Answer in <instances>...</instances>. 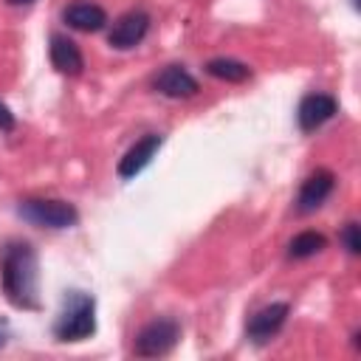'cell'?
Returning a JSON list of instances; mask_svg holds the SVG:
<instances>
[{"mask_svg": "<svg viewBox=\"0 0 361 361\" xmlns=\"http://www.w3.org/2000/svg\"><path fill=\"white\" fill-rule=\"evenodd\" d=\"M0 285L6 299L20 310H39L37 251L25 240H8L0 251Z\"/></svg>", "mask_w": 361, "mask_h": 361, "instance_id": "cell-1", "label": "cell"}, {"mask_svg": "<svg viewBox=\"0 0 361 361\" xmlns=\"http://www.w3.org/2000/svg\"><path fill=\"white\" fill-rule=\"evenodd\" d=\"M96 333V299L85 290H71L54 322V336L59 341H85Z\"/></svg>", "mask_w": 361, "mask_h": 361, "instance_id": "cell-2", "label": "cell"}, {"mask_svg": "<svg viewBox=\"0 0 361 361\" xmlns=\"http://www.w3.org/2000/svg\"><path fill=\"white\" fill-rule=\"evenodd\" d=\"M17 214L37 228H71L79 223L76 206L54 197H25L17 206Z\"/></svg>", "mask_w": 361, "mask_h": 361, "instance_id": "cell-3", "label": "cell"}, {"mask_svg": "<svg viewBox=\"0 0 361 361\" xmlns=\"http://www.w3.org/2000/svg\"><path fill=\"white\" fill-rule=\"evenodd\" d=\"M178 341H180V324L169 316H161L138 330L133 353L138 358H158V355H166Z\"/></svg>", "mask_w": 361, "mask_h": 361, "instance_id": "cell-4", "label": "cell"}, {"mask_svg": "<svg viewBox=\"0 0 361 361\" xmlns=\"http://www.w3.org/2000/svg\"><path fill=\"white\" fill-rule=\"evenodd\" d=\"M288 313H290L288 302H271V305H265L262 310H257V313L248 319V324H245L248 338H251L254 344H265V341H271V338L285 327Z\"/></svg>", "mask_w": 361, "mask_h": 361, "instance_id": "cell-5", "label": "cell"}, {"mask_svg": "<svg viewBox=\"0 0 361 361\" xmlns=\"http://www.w3.org/2000/svg\"><path fill=\"white\" fill-rule=\"evenodd\" d=\"M147 31H149V14L141 11V8H135V11L121 14L113 23V28L107 34V42L113 48H118V51H130V48H135L147 37Z\"/></svg>", "mask_w": 361, "mask_h": 361, "instance_id": "cell-6", "label": "cell"}, {"mask_svg": "<svg viewBox=\"0 0 361 361\" xmlns=\"http://www.w3.org/2000/svg\"><path fill=\"white\" fill-rule=\"evenodd\" d=\"M336 113H338V102H336L330 93H307V96L299 102L296 121H299V130H302V133H313V130H319L322 124H327Z\"/></svg>", "mask_w": 361, "mask_h": 361, "instance_id": "cell-7", "label": "cell"}, {"mask_svg": "<svg viewBox=\"0 0 361 361\" xmlns=\"http://www.w3.org/2000/svg\"><path fill=\"white\" fill-rule=\"evenodd\" d=\"M152 87L161 96H166V99H189V96H195L200 90L197 87V79L183 65H166V68H161L152 76Z\"/></svg>", "mask_w": 361, "mask_h": 361, "instance_id": "cell-8", "label": "cell"}, {"mask_svg": "<svg viewBox=\"0 0 361 361\" xmlns=\"http://www.w3.org/2000/svg\"><path fill=\"white\" fill-rule=\"evenodd\" d=\"M336 189V175L330 169H316L305 178L302 189H299V197H296V209L302 214H310L316 212L319 206H324V200L333 195Z\"/></svg>", "mask_w": 361, "mask_h": 361, "instance_id": "cell-9", "label": "cell"}, {"mask_svg": "<svg viewBox=\"0 0 361 361\" xmlns=\"http://www.w3.org/2000/svg\"><path fill=\"white\" fill-rule=\"evenodd\" d=\"M161 144H164V138L158 135V133H149V135H144L141 141H135L127 152H124V158L118 161V178L121 180H130V178H135L152 158H155V152L161 149Z\"/></svg>", "mask_w": 361, "mask_h": 361, "instance_id": "cell-10", "label": "cell"}, {"mask_svg": "<svg viewBox=\"0 0 361 361\" xmlns=\"http://www.w3.org/2000/svg\"><path fill=\"white\" fill-rule=\"evenodd\" d=\"M62 20H65L71 28H76V31L93 34V31H102V28L107 25V11H104L99 3H90V0H76V3L65 6Z\"/></svg>", "mask_w": 361, "mask_h": 361, "instance_id": "cell-11", "label": "cell"}, {"mask_svg": "<svg viewBox=\"0 0 361 361\" xmlns=\"http://www.w3.org/2000/svg\"><path fill=\"white\" fill-rule=\"evenodd\" d=\"M48 51H51V65H54L59 73H65V76H79V73H82L85 56H82V51H79V45H76L73 39H68V37H62V34H54Z\"/></svg>", "mask_w": 361, "mask_h": 361, "instance_id": "cell-12", "label": "cell"}, {"mask_svg": "<svg viewBox=\"0 0 361 361\" xmlns=\"http://www.w3.org/2000/svg\"><path fill=\"white\" fill-rule=\"evenodd\" d=\"M206 71H209V76L223 79V82H234V85L251 79V68H248L245 62L228 59V56H214V59H209V62H206Z\"/></svg>", "mask_w": 361, "mask_h": 361, "instance_id": "cell-13", "label": "cell"}, {"mask_svg": "<svg viewBox=\"0 0 361 361\" xmlns=\"http://www.w3.org/2000/svg\"><path fill=\"white\" fill-rule=\"evenodd\" d=\"M324 248H327L324 234H319V231H302V234H296V237L290 240L288 257H290V259H307V257H316V254L324 251Z\"/></svg>", "mask_w": 361, "mask_h": 361, "instance_id": "cell-14", "label": "cell"}, {"mask_svg": "<svg viewBox=\"0 0 361 361\" xmlns=\"http://www.w3.org/2000/svg\"><path fill=\"white\" fill-rule=\"evenodd\" d=\"M338 240H341V245L347 248V254H353V257H358L361 254V237H358V223H344V228H341V234H338Z\"/></svg>", "mask_w": 361, "mask_h": 361, "instance_id": "cell-15", "label": "cell"}, {"mask_svg": "<svg viewBox=\"0 0 361 361\" xmlns=\"http://www.w3.org/2000/svg\"><path fill=\"white\" fill-rule=\"evenodd\" d=\"M8 130H14V113L0 102V133H8Z\"/></svg>", "mask_w": 361, "mask_h": 361, "instance_id": "cell-16", "label": "cell"}, {"mask_svg": "<svg viewBox=\"0 0 361 361\" xmlns=\"http://www.w3.org/2000/svg\"><path fill=\"white\" fill-rule=\"evenodd\" d=\"M8 6H28V3H34V0H6Z\"/></svg>", "mask_w": 361, "mask_h": 361, "instance_id": "cell-17", "label": "cell"}, {"mask_svg": "<svg viewBox=\"0 0 361 361\" xmlns=\"http://www.w3.org/2000/svg\"><path fill=\"white\" fill-rule=\"evenodd\" d=\"M3 347H6V336L0 333V350H3Z\"/></svg>", "mask_w": 361, "mask_h": 361, "instance_id": "cell-18", "label": "cell"}]
</instances>
